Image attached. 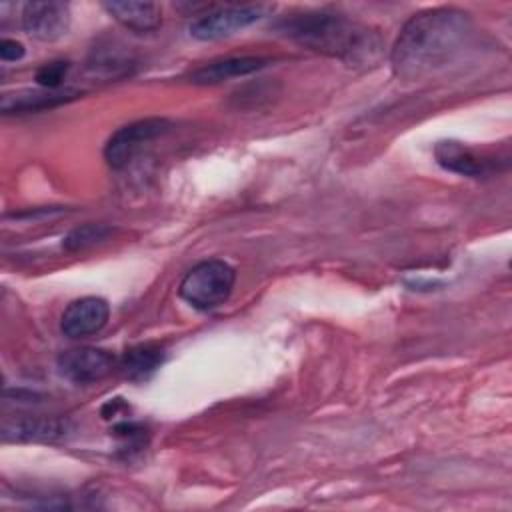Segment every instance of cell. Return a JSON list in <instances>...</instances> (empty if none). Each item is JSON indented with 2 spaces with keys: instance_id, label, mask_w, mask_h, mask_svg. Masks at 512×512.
Here are the masks:
<instances>
[{
  "instance_id": "obj_8",
  "label": "cell",
  "mask_w": 512,
  "mask_h": 512,
  "mask_svg": "<svg viewBox=\"0 0 512 512\" xmlns=\"http://www.w3.org/2000/svg\"><path fill=\"white\" fill-rule=\"evenodd\" d=\"M110 318V306L104 298L84 296L66 306L60 318V330L68 338H86L100 332Z\"/></svg>"
},
{
  "instance_id": "obj_12",
  "label": "cell",
  "mask_w": 512,
  "mask_h": 512,
  "mask_svg": "<svg viewBox=\"0 0 512 512\" xmlns=\"http://www.w3.org/2000/svg\"><path fill=\"white\" fill-rule=\"evenodd\" d=\"M102 6L120 26L132 32H154L162 24V10L156 2L114 0L104 2Z\"/></svg>"
},
{
  "instance_id": "obj_2",
  "label": "cell",
  "mask_w": 512,
  "mask_h": 512,
  "mask_svg": "<svg viewBox=\"0 0 512 512\" xmlns=\"http://www.w3.org/2000/svg\"><path fill=\"white\" fill-rule=\"evenodd\" d=\"M276 30L308 50L338 58L350 66H368L382 52V40L376 30L336 12L290 14L276 24Z\"/></svg>"
},
{
  "instance_id": "obj_13",
  "label": "cell",
  "mask_w": 512,
  "mask_h": 512,
  "mask_svg": "<svg viewBox=\"0 0 512 512\" xmlns=\"http://www.w3.org/2000/svg\"><path fill=\"white\" fill-rule=\"evenodd\" d=\"M78 90H28L18 94H6L2 98V112L4 114H28L50 110L62 106L74 98H78Z\"/></svg>"
},
{
  "instance_id": "obj_15",
  "label": "cell",
  "mask_w": 512,
  "mask_h": 512,
  "mask_svg": "<svg viewBox=\"0 0 512 512\" xmlns=\"http://www.w3.org/2000/svg\"><path fill=\"white\" fill-rule=\"evenodd\" d=\"M112 236V228L104 226V224H84L74 228L62 242V246L68 252H78V250H86L90 246H96L100 242H104L106 238Z\"/></svg>"
},
{
  "instance_id": "obj_4",
  "label": "cell",
  "mask_w": 512,
  "mask_h": 512,
  "mask_svg": "<svg viewBox=\"0 0 512 512\" xmlns=\"http://www.w3.org/2000/svg\"><path fill=\"white\" fill-rule=\"evenodd\" d=\"M270 6L266 4H230L216 6L204 14H196L198 18L190 24V34L198 40H220L236 34L238 30L260 20Z\"/></svg>"
},
{
  "instance_id": "obj_14",
  "label": "cell",
  "mask_w": 512,
  "mask_h": 512,
  "mask_svg": "<svg viewBox=\"0 0 512 512\" xmlns=\"http://www.w3.org/2000/svg\"><path fill=\"white\" fill-rule=\"evenodd\" d=\"M166 352L160 344L156 342H142L136 346H130L122 358L118 360L120 372L132 380V382H142L148 380L164 362Z\"/></svg>"
},
{
  "instance_id": "obj_16",
  "label": "cell",
  "mask_w": 512,
  "mask_h": 512,
  "mask_svg": "<svg viewBox=\"0 0 512 512\" xmlns=\"http://www.w3.org/2000/svg\"><path fill=\"white\" fill-rule=\"evenodd\" d=\"M70 70V62L68 60H54V62H48L44 66H40L36 70V82L46 88V90H56L60 86V82L66 78Z\"/></svg>"
},
{
  "instance_id": "obj_1",
  "label": "cell",
  "mask_w": 512,
  "mask_h": 512,
  "mask_svg": "<svg viewBox=\"0 0 512 512\" xmlns=\"http://www.w3.org/2000/svg\"><path fill=\"white\" fill-rule=\"evenodd\" d=\"M472 36V18L454 6L414 14L396 36L390 64L398 78L420 80L450 64Z\"/></svg>"
},
{
  "instance_id": "obj_6",
  "label": "cell",
  "mask_w": 512,
  "mask_h": 512,
  "mask_svg": "<svg viewBox=\"0 0 512 512\" xmlns=\"http://www.w3.org/2000/svg\"><path fill=\"white\" fill-rule=\"evenodd\" d=\"M56 366L58 372L74 384H94L116 368V358L104 348L78 346L60 352Z\"/></svg>"
},
{
  "instance_id": "obj_10",
  "label": "cell",
  "mask_w": 512,
  "mask_h": 512,
  "mask_svg": "<svg viewBox=\"0 0 512 512\" xmlns=\"http://www.w3.org/2000/svg\"><path fill=\"white\" fill-rule=\"evenodd\" d=\"M434 158L436 162L454 174L468 176V178H480L492 172V162L478 156L474 150L464 146L456 140H442L434 146Z\"/></svg>"
},
{
  "instance_id": "obj_7",
  "label": "cell",
  "mask_w": 512,
  "mask_h": 512,
  "mask_svg": "<svg viewBox=\"0 0 512 512\" xmlns=\"http://www.w3.org/2000/svg\"><path fill=\"white\" fill-rule=\"evenodd\" d=\"M22 28L42 42H54L70 28V6L60 0L26 2L22 6Z\"/></svg>"
},
{
  "instance_id": "obj_11",
  "label": "cell",
  "mask_w": 512,
  "mask_h": 512,
  "mask_svg": "<svg viewBox=\"0 0 512 512\" xmlns=\"http://www.w3.org/2000/svg\"><path fill=\"white\" fill-rule=\"evenodd\" d=\"M266 64L268 60L262 56H228L196 68L194 72H190L188 78L192 84H218L230 78H240L258 72Z\"/></svg>"
},
{
  "instance_id": "obj_17",
  "label": "cell",
  "mask_w": 512,
  "mask_h": 512,
  "mask_svg": "<svg viewBox=\"0 0 512 512\" xmlns=\"http://www.w3.org/2000/svg\"><path fill=\"white\" fill-rule=\"evenodd\" d=\"M24 52L26 50H24L22 42L12 40V38H2V42H0V58L4 62H16V60H20L24 56Z\"/></svg>"
},
{
  "instance_id": "obj_5",
  "label": "cell",
  "mask_w": 512,
  "mask_h": 512,
  "mask_svg": "<svg viewBox=\"0 0 512 512\" xmlns=\"http://www.w3.org/2000/svg\"><path fill=\"white\" fill-rule=\"evenodd\" d=\"M170 128L172 122L166 118H142L122 126L108 138L104 146V158L108 166L114 170L124 168L142 144L152 142L158 136H164Z\"/></svg>"
},
{
  "instance_id": "obj_3",
  "label": "cell",
  "mask_w": 512,
  "mask_h": 512,
  "mask_svg": "<svg viewBox=\"0 0 512 512\" xmlns=\"http://www.w3.org/2000/svg\"><path fill=\"white\" fill-rule=\"evenodd\" d=\"M236 270L224 260H204L186 272L178 294L198 310H214L224 304L234 288Z\"/></svg>"
},
{
  "instance_id": "obj_9",
  "label": "cell",
  "mask_w": 512,
  "mask_h": 512,
  "mask_svg": "<svg viewBox=\"0 0 512 512\" xmlns=\"http://www.w3.org/2000/svg\"><path fill=\"white\" fill-rule=\"evenodd\" d=\"M72 432V424L64 418H40V416H28L18 418L16 422H6L2 428L4 440H16V442H54L60 438H66Z\"/></svg>"
}]
</instances>
